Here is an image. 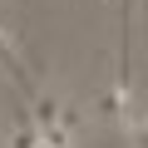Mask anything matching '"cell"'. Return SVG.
Here are the masks:
<instances>
[{
  "label": "cell",
  "instance_id": "1",
  "mask_svg": "<svg viewBox=\"0 0 148 148\" xmlns=\"http://www.w3.org/2000/svg\"><path fill=\"white\" fill-rule=\"evenodd\" d=\"M133 99V89H128V74H119V84L114 89H104L99 99H94V119H104V123H119V114H123V104Z\"/></svg>",
  "mask_w": 148,
  "mask_h": 148
},
{
  "label": "cell",
  "instance_id": "2",
  "mask_svg": "<svg viewBox=\"0 0 148 148\" xmlns=\"http://www.w3.org/2000/svg\"><path fill=\"white\" fill-rule=\"evenodd\" d=\"M30 123H35V133H49V128L59 123V99H49V94H40V99L30 104Z\"/></svg>",
  "mask_w": 148,
  "mask_h": 148
},
{
  "label": "cell",
  "instance_id": "3",
  "mask_svg": "<svg viewBox=\"0 0 148 148\" xmlns=\"http://www.w3.org/2000/svg\"><path fill=\"white\" fill-rule=\"evenodd\" d=\"M35 143H40V133H35L30 119H20V123L10 128V138H5V148H35Z\"/></svg>",
  "mask_w": 148,
  "mask_h": 148
},
{
  "label": "cell",
  "instance_id": "4",
  "mask_svg": "<svg viewBox=\"0 0 148 148\" xmlns=\"http://www.w3.org/2000/svg\"><path fill=\"white\" fill-rule=\"evenodd\" d=\"M79 123H84V114H79V104H59V123H54L59 133H69V138H74V133H79Z\"/></svg>",
  "mask_w": 148,
  "mask_h": 148
},
{
  "label": "cell",
  "instance_id": "5",
  "mask_svg": "<svg viewBox=\"0 0 148 148\" xmlns=\"http://www.w3.org/2000/svg\"><path fill=\"white\" fill-rule=\"evenodd\" d=\"M0 64H15V40H10L5 20H0Z\"/></svg>",
  "mask_w": 148,
  "mask_h": 148
},
{
  "label": "cell",
  "instance_id": "6",
  "mask_svg": "<svg viewBox=\"0 0 148 148\" xmlns=\"http://www.w3.org/2000/svg\"><path fill=\"white\" fill-rule=\"evenodd\" d=\"M35 148H49V143H35Z\"/></svg>",
  "mask_w": 148,
  "mask_h": 148
}]
</instances>
